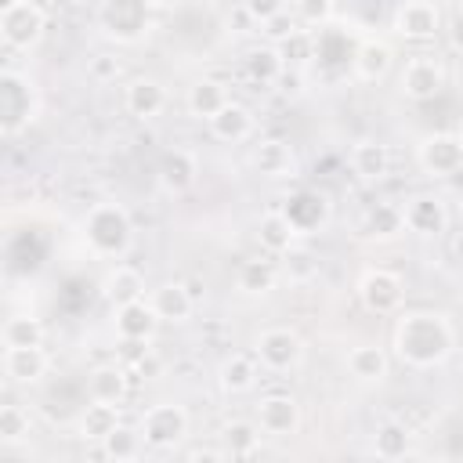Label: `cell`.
<instances>
[{
  "label": "cell",
  "mask_w": 463,
  "mask_h": 463,
  "mask_svg": "<svg viewBox=\"0 0 463 463\" xmlns=\"http://www.w3.org/2000/svg\"><path fill=\"white\" fill-rule=\"evenodd\" d=\"M391 344H394L398 362H405L409 369H434L456 351V333L441 311L420 307V311L398 315Z\"/></svg>",
  "instance_id": "obj_1"
},
{
  "label": "cell",
  "mask_w": 463,
  "mask_h": 463,
  "mask_svg": "<svg viewBox=\"0 0 463 463\" xmlns=\"http://www.w3.org/2000/svg\"><path fill=\"white\" fill-rule=\"evenodd\" d=\"M83 242L94 257H123L134 242V224H130V213L119 206V203H98L87 210L83 217Z\"/></svg>",
  "instance_id": "obj_2"
},
{
  "label": "cell",
  "mask_w": 463,
  "mask_h": 463,
  "mask_svg": "<svg viewBox=\"0 0 463 463\" xmlns=\"http://www.w3.org/2000/svg\"><path fill=\"white\" fill-rule=\"evenodd\" d=\"M40 112V98H36V83L25 80L14 69H4L0 76V127L7 137H14L18 130H25Z\"/></svg>",
  "instance_id": "obj_3"
},
{
  "label": "cell",
  "mask_w": 463,
  "mask_h": 463,
  "mask_svg": "<svg viewBox=\"0 0 463 463\" xmlns=\"http://www.w3.org/2000/svg\"><path fill=\"white\" fill-rule=\"evenodd\" d=\"M47 11L36 0H11L0 7V40L11 51H29L43 40Z\"/></svg>",
  "instance_id": "obj_4"
},
{
  "label": "cell",
  "mask_w": 463,
  "mask_h": 463,
  "mask_svg": "<svg viewBox=\"0 0 463 463\" xmlns=\"http://www.w3.org/2000/svg\"><path fill=\"white\" fill-rule=\"evenodd\" d=\"M148 14H152V4H141V0H105L98 7V25L109 40L116 43H137L148 36Z\"/></svg>",
  "instance_id": "obj_5"
},
{
  "label": "cell",
  "mask_w": 463,
  "mask_h": 463,
  "mask_svg": "<svg viewBox=\"0 0 463 463\" xmlns=\"http://www.w3.org/2000/svg\"><path fill=\"white\" fill-rule=\"evenodd\" d=\"M137 430H141V438H145L148 449H159V452L177 449V445L184 441V434H188V412H184V405H177V402L148 405V409L141 412Z\"/></svg>",
  "instance_id": "obj_6"
},
{
  "label": "cell",
  "mask_w": 463,
  "mask_h": 463,
  "mask_svg": "<svg viewBox=\"0 0 463 463\" xmlns=\"http://www.w3.org/2000/svg\"><path fill=\"white\" fill-rule=\"evenodd\" d=\"M253 354L268 373H289L304 362V340L289 326H268L253 340Z\"/></svg>",
  "instance_id": "obj_7"
},
{
  "label": "cell",
  "mask_w": 463,
  "mask_h": 463,
  "mask_svg": "<svg viewBox=\"0 0 463 463\" xmlns=\"http://www.w3.org/2000/svg\"><path fill=\"white\" fill-rule=\"evenodd\" d=\"M391 29L405 40L423 43V40H434L445 29V14L430 0H402V4L391 7Z\"/></svg>",
  "instance_id": "obj_8"
},
{
  "label": "cell",
  "mask_w": 463,
  "mask_h": 463,
  "mask_svg": "<svg viewBox=\"0 0 463 463\" xmlns=\"http://www.w3.org/2000/svg\"><path fill=\"white\" fill-rule=\"evenodd\" d=\"M416 163L427 177H456L463 170V141L452 130H434L416 145Z\"/></svg>",
  "instance_id": "obj_9"
},
{
  "label": "cell",
  "mask_w": 463,
  "mask_h": 463,
  "mask_svg": "<svg viewBox=\"0 0 463 463\" xmlns=\"http://www.w3.org/2000/svg\"><path fill=\"white\" fill-rule=\"evenodd\" d=\"M358 300L373 315H398L405 304V282H402V275H394L387 268H369L358 279Z\"/></svg>",
  "instance_id": "obj_10"
},
{
  "label": "cell",
  "mask_w": 463,
  "mask_h": 463,
  "mask_svg": "<svg viewBox=\"0 0 463 463\" xmlns=\"http://www.w3.org/2000/svg\"><path fill=\"white\" fill-rule=\"evenodd\" d=\"M445 87V65L434 54H412L398 76V90L409 101H434Z\"/></svg>",
  "instance_id": "obj_11"
},
{
  "label": "cell",
  "mask_w": 463,
  "mask_h": 463,
  "mask_svg": "<svg viewBox=\"0 0 463 463\" xmlns=\"http://www.w3.org/2000/svg\"><path fill=\"white\" fill-rule=\"evenodd\" d=\"M250 166L268 181H293L300 170L297 152L286 137H260L250 152Z\"/></svg>",
  "instance_id": "obj_12"
},
{
  "label": "cell",
  "mask_w": 463,
  "mask_h": 463,
  "mask_svg": "<svg viewBox=\"0 0 463 463\" xmlns=\"http://www.w3.org/2000/svg\"><path fill=\"white\" fill-rule=\"evenodd\" d=\"M405 232L420 235V239H438L449 228V206L441 195H412L405 206Z\"/></svg>",
  "instance_id": "obj_13"
},
{
  "label": "cell",
  "mask_w": 463,
  "mask_h": 463,
  "mask_svg": "<svg viewBox=\"0 0 463 463\" xmlns=\"http://www.w3.org/2000/svg\"><path fill=\"white\" fill-rule=\"evenodd\" d=\"M156 177H159V188L166 195H184L195 177H199V159L192 148H166L159 156V166H156Z\"/></svg>",
  "instance_id": "obj_14"
},
{
  "label": "cell",
  "mask_w": 463,
  "mask_h": 463,
  "mask_svg": "<svg viewBox=\"0 0 463 463\" xmlns=\"http://www.w3.org/2000/svg\"><path fill=\"white\" fill-rule=\"evenodd\" d=\"M257 427L264 434H275V438L293 434L300 427V405H297V398L293 394H282V391L264 394L257 402Z\"/></svg>",
  "instance_id": "obj_15"
},
{
  "label": "cell",
  "mask_w": 463,
  "mask_h": 463,
  "mask_svg": "<svg viewBox=\"0 0 463 463\" xmlns=\"http://www.w3.org/2000/svg\"><path fill=\"white\" fill-rule=\"evenodd\" d=\"M394 65V51L387 40H376V36H365L354 51H351V69L362 83H380Z\"/></svg>",
  "instance_id": "obj_16"
},
{
  "label": "cell",
  "mask_w": 463,
  "mask_h": 463,
  "mask_svg": "<svg viewBox=\"0 0 463 463\" xmlns=\"http://www.w3.org/2000/svg\"><path fill=\"white\" fill-rule=\"evenodd\" d=\"M112 326H116L119 344H145V340H152V333L159 326V315L152 311L148 300H137V304L116 307L112 311Z\"/></svg>",
  "instance_id": "obj_17"
},
{
  "label": "cell",
  "mask_w": 463,
  "mask_h": 463,
  "mask_svg": "<svg viewBox=\"0 0 463 463\" xmlns=\"http://www.w3.org/2000/svg\"><path fill=\"white\" fill-rule=\"evenodd\" d=\"M347 159H351V174H354L358 181L376 184V181H383V177L391 174V152H387V145L376 141V137H362V141H354Z\"/></svg>",
  "instance_id": "obj_18"
},
{
  "label": "cell",
  "mask_w": 463,
  "mask_h": 463,
  "mask_svg": "<svg viewBox=\"0 0 463 463\" xmlns=\"http://www.w3.org/2000/svg\"><path fill=\"white\" fill-rule=\"evenodd\" d=\"M148 304L159 315V322H174V326L188 322L192 311H195V297H192L188 282H163V286H156Z\"/></svg>",
  "instance_id": "obj_19"
},
{
  "label": "cell",
  "mask_w": 463,
  "mask_h": 463,
  "mask_svg": "<svg viewBox=\"0 0 463 463\" xmlns=\"http://www.w3.org/2000/svg\"><path fill=\"white\" fill-rule=\"evenodd\" d=\"M101 297L112 304V311L145 300V279H141V271L130 268V264H116V268H109L105 279H101Z\"/></svg>",
  "instance_id": "obj_20"
},
{
  "label": "cell",
  "mask_w": 463,
  "mask_h": 463,
  "mask_svg": "<svg viewBox=\"0 0 463 463\" xmlns=\"http://www.w3.org/2000/svg\"><path fill=\"white\" fill-rule=\"evenodd\" d=\"M51 369L43 347H4V376L11 383H40Z\"/></svg>",
  "instance_id": "obj_21"
},
{
  "label": "cell",
  "mask_w": 463,
  "mask_h": 463,
  "mask_svg": "<svg viewBox=\"0 0 463 463\" xmlns=\"http://www.w3.org/2000/svg\"><path fill=\"white\" fill-rule=\"evenodd\" d=\"M123 105H127V112H130L134 119H156V116L166 109V90H163L159 80H152V76H137V80L127 83V90H123Z\"/></svg>",
  "instance_id": "obj_22"
},
{
  "label": "cell",
  "mask_w": 463,
  "mask_h": 463,
  "mask_svg": "<svg viewBox=\"0 0 463 463\" xmlns=\"http://www.w3.org/2000/svg\"><path fill=\"white\" fill-rule=\"evenodd\" d=\"M297 224L286 217V210H268V213H260V221H257V242H260V250L264 253H275V257H282V253H289L293 246H297Z\"/></svg>",
  "instance_id": "obj_23"
},
{
  "label": "cell",
  "mask_w": 463,
  "mask_h": 463,
  "mask_svg": "<svg viewBox=\"0 0 463 463\" xmlns=\"http://www.w3.org/2000/svg\"><path fill=\"white\" fill-rule=\"evenodd\" d=\"M232 101V94H228V83L224 80H213V76H203V80H195L192 87H188V94H184V105H188V112L195 116V119H213L224 105Z\"/></svg>",
  "instance_id": "obj_24"
},
{
  "label": "cell",
  "mask_w": 463,
  "mask_h": 463,
  "mask_svg": "<svg viewBox=\"0 0 463 463\" xmlns=\"http://www.w3.org/2000/svg\"><path fill=\"white\" fill-rule=\"evenodd\" d=\"M344 365H347V373L358 383H383L387 373H391V358H387V351L380 344H358V347H351L347 358H344Z\"/></svg>",
  "instance_id": "obj_25"
},
{
  "label": "cell",
  "mask_w": 463,
  "mask_h": 463,
  "mask_svg": "<svg viewBox=\"0 0 463 463\" xmlns=\"http://www.w3.org/2000/svg\"><path fill=\"white\" fill-rule=\"evenodd\" d=\"M210 134L217 137V141H224V145H239V141H246L250 134H253V112L242 105V101H228L213 119H210Z\"/></svg>",
  "instance_id": "obj_26"
},
{
  "label": "cell",
  "mask_w": 463,
  "mask_h": 463,
  "mask_svg": "<svg viewBox=\"0 0 463 463\" xmlns=\"http://www.w3.org/2000/svg\"><path fill=\"white\" fill-rule=\"evenodd\" d=\"M286 217L297 224V232H311V228H322L326 217H329V199L326 192H297L286 206Z\"/></svg>",
  "instance_id": "obj_27"
},
{
  "label": "cell",
  "mask_w": 463,
  "mask_h": 463,
  "mask_svg": "<svg viewBox=\"0 0 463 463\" xmlns=\"http://www.w3.org/2000/svg\"><path fill=\"white\" fill-rule=\"evenodd\" d=\"M119 423H123V420H119V405L90 402V405L80 412V420H76V434H80L83 441H98V445H101Z\"/></svg>",
  "instance_id": "obj_28"
},
{
  "label": "cell",
  "mask_w": 463,
  "mask_h": 463,
  "mask_svg": "<svg viewBox=\"0 0 463 463\" xmlns=\"http://www.w3.org/2000/svg\"><path fill=\"white\" fill-rule=\"evenodd\" d=\"M409 449H412V430H409L405 423L383 420V423L376 427V434H373V456H376V459L398 463V459L409 456Z\"/></svg>",
  "instance_id": "obj_29"
},
{
  "label": "cell",
  "mask_w": 463,
  "mask_h": 463,
  "mask_svg": "<svg viewBox=\"0 0 463 463\" xmlns=\"http://www.w3.org/2000/svg\"><path fill=\"white\" fill-rule=\"evenodd\" d=\"M362 232L376 242H391L405 232V213L398 203H376L365 210V221H362Z\"/></svg>",
  "instance_id": "obj_30"
},
{
  "label": "cell",
  "mask_w": 463,
  "mask_h": 463,
  "mask_svg": "<svg viewBox=\"0 0 463 463\" xmlns=\"http://www.w3.org/2000/svg\"><path fill=\"white\" fill-rule=\"evenodd\" d=\"M242 61H246V76H250L253 83H260V87H271V83H279V80L286 76L282 51H279V47H271V43L253 47Z\"/></svg>",
  "instance_id": "obj_31"
},
{
  "label": "cell",
  "mask_w": 463,
  "mask_h": 463,
  "mask_svg": "<svg viewBox=\"0 0 463 463\" xmlns=\"http://www.w3.org/2000/svg\"><path fill=\"white\" fill-rule=\"evenodd\" d=\"M257 383V362L250 354H228L217 369V387L224 394H246Z\"/></svg>",
  "instance_id": "obj_32"
},
{
  "label": "cell",
  "mask_w": 463,
  "mask_h": 463,
  "mask_svg": "<svg viewBox=\"0 0 463 463\" xmlns=\"http://www.w3.org/2000/svg\"><path fill=\"white\" fill-rule=\"evenodd\" d=\"M275 279H279L275 260L257 257V260H246V264L239 268L235 286H239V293H246V297H264V293H271V289H275Z\"/></svg>",
  "instance_id": "obj_33"
},
{
  "label": "cell",
  "mask_w": 463,
  "mask_h": 463,
  "mask_svg": "<svg viewBox=\"0 0 463 463\" xmlns=\"http://www.w3.org/2000/svg\"><path fill=\"white\" fill-rule=\"evenodd\" d=\"M127 398V369L123 365H98L90 373V402L123 405Z\"/></svg>",
  "instance_id": "obj_34"
},
{
  "label": "cell",
  "mask_w": 463,
  "mask_h": 463,
  "mask_svg": "<svg viewBox=\"0 0 463 463\" xmlns=\"http://www.w3.org/2000/svg\"><path fill=\"white\" fill-rule=\"evenodd\" d=\"M282 264V275H286V282H293V286H307L311 279H318V271H322V260H318V253L311 250V246H304V242H297L289 253H282L279 257Z\"/></svg>",
  "instance_id": "obj_35"
},
{
  "label": "cell",
  "mask_w": 463,
  "mask_h": 463,
  "mask_svg": "<svg viewBox=\"0 0 463 463\" xmlns=\"http://www.w3.org/2000/svg\"><path fill=\"white\" fill-rule=\"evenodd\" d=\"M4 347H43V322L36 315H11L4 322Z\"/></svg>",
  "instance_id": "obj_36"
},
{
  "label": "cell",
  "mask_w": 463,
  "mask_h": 463,
  "mask_svg": "<svg viewBox=\"0 0 463 463\" xmlns=\"http://www.w3.org/2000/svg\"><path fill=\"white\" fill-rule=\"evenodd\" d=\"M141 445H145L141 430H137V427L119 423V427L101 441V452H105L112 463H130V459H137V456H141Z\"/></svg>",
  "instance_id": "obj_37"
},
{
  "label": "cell",
  "mask_w": 463,
  "mask_h": 463,
  "mask_svg": "<svg viewBox=\"0 0 463 463\" xmlns=\"http://www.w3.org/2000/svg\"><path fill=\"white\" fill-rule=\"evenodd\" d=\"M289 11H293V18L300 22L304 33H315V29L322 33L336 18V4L333 0H297V4H289Z\"/></svg>",
  "instance_id": "obj_38"
},
{
  "label": "cell",
  "mask_w": 463,
  "mask_h": 463,
  "mask_svg": "<svg viewBox=\"0 0 463 463\" xmlns=\"http://www.w3.org/2000/svg\"><path fill=\"white\" fill-rule=\"evenodd\" d=\"M224 445H228V452H232L235 459H246V456H253L257 445H260V427L250 423V420H232V423L224 427Z\"/></svg>",
  "instance_id": "obj_39"
},
{
  "label": "cell",
  "mask_w": 463,
  "mask_h": 463,
  "mask_svg": "<svg viewBox=\"0 0 463 463\" xmlns=\"http://www.w3.org/2000/svg\"><path fill=\"white\" fill-rule=\"evenodd\" d=\"M33 430V420L22 405H4L0 409V441L4 445H22Z\"/></svg>",
  "instance_id": "obj_40"
},
{
  "label": "cell",
  "mask_w": 463,
  "mask_h": 463,
  "mask_svg": "<svg viewBox=\"0 0 463 463\" xmlns=\"http://www.w3.org/2000/svg\"><path fill=\"white\" fill-rule=\"evenodd\" d=\"M297 33H304L300 29V22L293 18V11H289V4L275 14V18H268L264 25H260V36H264V43H271V47H282L286 40H293Z\"/></svg>",
  "instance_id": "obj_41"
},
{
  "label": "cell",
  "mask_w": 463,
  "mask_h": 463,
  "mask_svg": "<svg viewBox=\"0 0 463 463\" xmlns=\"http://www.w3.org/2000/svg\"><path fill=\"white\" fill-rule=\"evenodd\" d=\"M279 51H282L286 69H289V65H297V69H300V65H307V61L315 58V36H311V33H297V36H293V40H286Z\"/></svg>",
  "instance_id": "obj_42"
},
{
  "label": "cell",
  "mask_w": 463,
  "mask_h": 463,
  "mask_svg": "<svg viewBox=\"0 0 463 463\" xmlns=\"http://www.w3.org/2000/svg\"><path fill=\"white\" fill-rule=\"evenodd\" d=\"M87 76L94 83H112L119 76V58L116 54H94V58H87Z\"/></svg>",
  "instance_id": "obj_43"
},
{
  "label": "cell",
  "mask_w": 463,
  "mask_h": 463,
  "mask_svg": "<svg viewBox=\"0 0 463 463\" xmlns=\"http://www.w3.org/2000/svg\"><path fill=\"white\" fill-rule=\"evenodd\" d=\"M286 4L282 0H246V11L253 14V22H257V29L268 22V18H275L279 11H282Z\"/></svg>",
  "instance_id": "obj_44"
},
{
  "label": "cell",
  "mask_w": 463,
  "mask_h": 463,
  "mask_svg": "<svg viewBox=\"0 0 463 463\" xmlns=\"http://www.w3.org/2000/svg\"><path fill=\"white\" fill-rule=\"evenodd\" d=\"M224 25H228V29L235 25V33H250V29H257V22H253V14L246 11V4H239V7H232V11L224 14Z\"/></svg>",
  "instance_id": "obj_45"
},
{
  "label": "cell",
  "mask_w": 463,
  "mask_h": 463,
  "mask_svg": "<svg viewBox=\"0 0 463 463\" xmlns=\"http://www.w3.org/2000/svg\"><path fill=\"white\" fill-rule=\"evenodd\" d=\"M445 33H449V43H452V51H459V54H463V14H459V11L449 18Z\"/></svg>",
  "instance_id": "obj_46"
},
{
  "label": "cell",
  "mask_w": 463,
  "mask_h": 463,
  "mask_svg": "<svg viewBox=\"0 0 463 463\" xmlns=\"http://www.w3.org/2000/svg\"><path fill=\"white\" fill-rule=\"evenodd\" d=\"M184 463H228V456L217 452V449H192V452L184 456Z\"/></svg>",
  "instance_id": "obj_47"
},
{
  "label": "cell",
  "mask_w": 463,
  "mask_h": 463,
  "mask_svg": "<svg viewBox=\"0 0 463 463\" xmlns=\"http://www.w3.org/2000/svg\"><path fill=\"white\" fill-rule=\"evenodd\" d=\"M452 257H456V260H463V232H456V235H452Z\"/></svg>",
  "instance_id": "obj_48"
},
{
  "label": "cell",
  "mask_w": 463,
  "mask_h": 463,
  "mask_svg": "<svg viewBox=\"0 0 463 463\" xmlns=\"http://www.w3.org/2000/svg\"><path fill=\"white\" fill-rule=\"evenodd\" d=\"M409 463H445L441 456H416V459H409Z\"/></svg>",
  "instance_id": "obj_49"
},
{
  "label": "cell",
  "mask_w": 463,
  "mask_h": 463,
  "mask_svg": "<svg viewBox=\"0 0 463 463\" xmlns=\"http://www.w3.org/2000/svg\"><path fill=\"white\" fill-rule=\"evenodd\" d=\"M130 463H148V459H145V456H137V459H130Z\"/></svg>",
  "instance_id": "obj_50"
},
{
  "label": "cell",
  "mask_w": 463,
  "mask_h": 463,
  "mask_svg": "<svg viewBox=\"0 0 463 463\" xmlns=\"http://www.w3.org/2000/svg\"><path fill=\"white\" fill-rule=\"evenodd\" d=\"M456 11H459V14H463V0H459V4H456Z\"/></svg>",
  "instance_id": "obj_51"
},
{
  "label": "cell",
  "mask_w": 463,
  "mask_h": 463,
  "mask_svg": "<svg viewBox=\"0 0 463 463\" xmlns=\"http://www.w3.org/2000/svg\"><path fill=\"white\" fill-rule=\"evenodd\" d=\"M456 137H459V141H463V127H459V130H456Z\"/></svg>",
  "instance_id": "obj_52"
}]
</instances>
